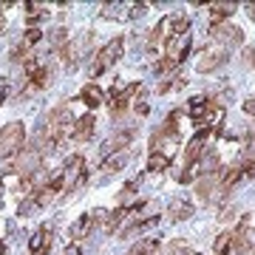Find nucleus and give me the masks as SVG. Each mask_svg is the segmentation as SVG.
Instances as JSON below:
<instances>
[{"mask_svg":"<svg viewBox=\"0 0 255 255\" xmlns=\"http://www.w3.org/2000/svg\"><path fill=\"white\" fill-rule=\"evenodd\" d=\"M0 255H6V247H3V244H0Z\"/></svg>","mask_w":255,"mask_h":255,"instance_id":"c85d7f7f","label":"nucleus"},{"mask_svg":"<svg viewBox=\"0 0 255 255\" xmlns=\"http://www.w3.org/2000/svg\"><path fill=\"white\" fill-rule=\"evenodd\" d=\"M130 255H159V238H142V241H136Z\"/></svg>","mask_w":255,"mask_h":255,"instance_id":"f3484780","label":"nucleus"},{"mask_svg":"<svg viewBox=\"0 0 255 255\" xmlns=\"http://www.w3.org/2000/svg\"><path fill=\"white\" fill-rule=\"evenodd\" d=\"M80 100L85 102L91 111L100 108V105H102V88H100V85H85V88H82V94H80Z\"/></svg>","mask_w":255,"mask_h":255,"instance_id":"2eb2a0df","label":"nucleus"},{"mask_svg":"<svg viewBox=\"0 0 255 255\" xmlns=\"http://www.w3.org/2000/svg\"><path fill=\"white\" fill-rule=\"evenodd\" d=\"M210 31H213V40H216L219 46H224L227 51L233 46H241V43H244V31L238 26H230V23H221V26L210 28Z\"/></svg>","mask_w":255,"mask_h":255,"instance_id":"0eeeda50","label":"nucleus"},{"mask_svg":"<svg viewBox=\"0 0 255 255\" xmlns=\"http://www.w3.org/2000/svg\"><path fill=\"white\" fill-rule=\"evenodd\" d=\"M94 125H97L94 114L80 117L77 122H74V139H77V142H88V139H91V133H94Z\"/></svg>","mask_w":255,"mask_h":255,"instance_id":"9b49d317","label":"nucleus"},{"mask_svg":"<svg viewBox=\"0 0 255 255\" xmlns=\"http://www.w3.org/2000/svg\"><path fill=\"white\" fill-rule=\"evenodd\" d=\"M26 145V128L20 125V122H9V125L0 130V156L3 159H11V156H17Z\"/></svg>","mask_w":255,"mask_h":255,"instance_id":"f03ea898","label":"nucleus"},{"mask_svg":"<svg viewBox=\"0 0 255 255\" xmlns=\"http://www.w3.org/2000/svg\"><path fill=\"white\" fill-rule=\"evenodd\" d=\"M241 57H244V65H247V68H255V48H253V46L244 48V54H241Z\"/></svg>","mask_w":255,"mask_h":255,"instance_id":"5701e85b","label":"nucleus"},{"mask_svg":"<svg viewBox=\"0 0 255 255\" xmlns=\"http://www.w3.org/2000/svg\"><path fill=\"white\" fill-rule=\"evenodd\" d=\"M244 9H247V14H250V17H253V20H255V3H247Z\"/></svg>","mask_w":255,"mask_h":255,"instance_id":"bb28decb","label":"nucleus"},{"mask_svg":"<svg viewBox=\"0 0 255 255\" xmlns=\"http://www.w3.org/2000/svg\"><path fill=\"white\" fill-rule=\"evenodd\" d=\"M3 28H6V20H3V17H0V31H3Z\"/></svg>","mask_w":255,"mask_h":255,"instance_id":"cd10ccee","label":"nucleus"},{"mask_svg":"<svg viewBox=\"0 0 255 255\" xmlns=\"http://www.w3.org/2000/svg\"><path fill=\"white\" fill-rule=\"evenodd\" d=\"M122 48H125L122 37H114L108 46L102 48L100 54H97V60H94V77H97V74H102L105 68H111V65L117 63L119 57H122Z\"/></svg>","mask_w":255,"mask_h":255,"instance_id":"39448f33","label":"nucleus"},{"mask_svg":"<svg viewBox=\"0 0 255 255\" xmlns=\"http://www.w3.org/2000/svg\"><path fill=\"white\" fill-rule=\"evenodd\" d=\"M40 37H43V31L37 26H31V28H26V37H23V43L26 46H34V43H40Z\"/></svg>","mask_w":255,"mask_h":255,"instance_id":"412c9836","label":"nucleus"},{"mask_svg":"<svg viewBox=\"0 0 255 255\" xmlns=\"http://www.w3.org/2000/svg\"><path fill=\"white\" fill-rule=\"evenodd\" d=\"M227 48L224 46H219V43H213V46H207L204 48V51H201V60H199V65H196V68H199L201 74H210V71H219L221 65L227 63Z\"/></svg>","mask_w":255,"mask_h":255,"instance_id":"20e7f679","label":"nucleus"},{"mask_svg":"<svg viewBox=\"0 0 255 255\" xmlns=\"http://www.w3.org/2000/svg\"><path fill=\"white\" fill-rule=\"evenodd\" d=\"M37 207H40V204H37V199H26L23 204H20V216H28V213H34Z\"/></svg>","mask_w":255,"mask_h":255,"instance_id":"4be33fe9","label":"nucleus"},{"mask_svg":"<svg viewBox=\"0 0 255 255\" xmlns=\"http://www.w3.org/2000/svg\"><path fill=\"white\" fill-rule=\"evenodd\" d=\"M102 17L108 20H130V3H105Z\"/></svg>","mask_w":255,"mask_h":255,"instance_id":"4468645a","label":"nucleus"},{"mask_svg":"<svg viewBox=\"0 0 255 255\" xmlns=\"http://www.w3.org/2000/svg\"><path fill=\"white\" fill-rule=\"evenodd\" d=\"M128 164V150L125 153H114V156H108V159H105V164H102V170H105V173H119V170H122V167H125Z\"/></svg>","mask_w":255,"mask_h":255,"instance_id":"a211bd4d","label":"nucleus"},{"mask_svg":"<svg viewBox=\"0 0 255 255\" xmlns=\"http://www.w3.org/2000/svg\"><path fill=\"white\" fill-rule=\"evenodd\" d=\"M233 241H236V233H221L219 238H216V244H213V255H224L230 250V247H233Z\"/></svg>","mask_w":255,"mask_h":255,"instance_id":"6ab92c4d","label":"nucleus"},{"mask_svg":"<svg viewBox=\"0 0 255 255\" xmlns=\"http://www.w3.org/2000/svg\"><path fill=\"white\" fill-rule=\"evenodd\" d=\"M193 216V204L190 201H182V199H176L170 207H167V219L170 221H187Z\"/></svg>","mask_w":255,"mask_h":255,"instance_id":"ddd939ff","label":"nucleus"},{"mask_svg":"<svg viewBox=\"0 0 255 255\" xmlns=\"http://www.w3.org/2000/svg\"><path fill=\"white\" fill-rule=\"evenodd\" d=\"M46 136V147L43 150H54L60 142L65 139H74V117H71V108L68 105H57L46 119V128L40 130Z\"/></svg>","mask_w":255,"mask_h":255,"instance_id":"f257e3e1","label":"nucleus"},{"mask_svg":"<svg viewBox=\"0 0 255 255\" xmlns=\"http://www.w3.org/2000/svg\"><path fill=\"white\" fill-rule=\"evenodd\" d=\"M204 145H207V133H204V130H199V133L190 139L187 150H184V159H187V164H196V162H199L201 153H204Z\"/></svg>","mask_w":255,"mask_h":255,"instance_id":"9d476101","label":"nucleus"},{"mask_svg":"<svg viewBox=\"0 0 255 255\" xmlns=\"http://www.w3.org/2000/svg\"><path fill=\"white\" fill-rule=\"evenodd\" d=\"M136 136V128H125V130H117L111 139H105L102 145V156H111V153H125V147H130Z\"/></svg>","mask_w":255,"mask_h":255,"instance_id":"6e6552de","label":"nucleus"},{"mask_svg":"<svg viewBox=\"0 0 255 255\" xmlns=\"http://www.w3.org/2000/svg\"><path fill=\"white\" fill-rule=\"evenodd\" d=\"M196 196H199L201 201H213L221 196V187H219V173L213 176H204L199 184H196Z\"/></svg>","mask_w":255,"mask_h":255,"instance_id":"1a4fd4ad","label":"nucleus"},{"mask_svg":"<svg viewBox=\"0 0 255 255\" xmlns=\"http://www.w3.org/2000/svg\"><path fill=\"white\" fill-rule=\"evenodd\" d=\"M233 11H236V3H210V23H213V28L227 23V17Z\"/></svg>","mask_w":255,"mask_h":255,"instance_id":"f8f14e48","label":"nucleus"},{"mask_svg":"<svg viewBox=\"0 0 255 255\" xmlns=\"http://www.w3.org/2000/svg\"><path fill=\"white\" fill-rule=\"evenodd\" d=\"M167 164H170V156H164V153H150V159H147V170L159 173V170H167Z\"/></svg>","mask_w":255,"mask_h":255,"instance_id":"aec40b11","label":"nucleus"},{"mask_svg":"<svg viewBox=\"0 0 255 255\" xmlns=\"http://www.w3.org/2000/svg\"><path fill=\"white\" fill-rule=\"evenodd\" d=\"M147 11V3H130V17H142Z\"/></svg>","mask_w":255,"mask_h":255,"instance_id":"b1692460","label":"nucleus"},{"mask_svg":"<svg viewBox=\"0 0 255 255\" xmlns=\"http://www.w3.org/2000/svg\"><path fill=\"white\" fill-rule=\"evenodd\" d=\"M91 43H94V37H91V34H80V37H74L71 43L65 46V51H63L65 65H68V68H77V63H80V60H82L85 54H88Z\"/></svg>","mask_w":255,"mask_h":255,"instance_id":"423d86ee","label":"nucleus"},{"mask_svg":"<svg viewBox=\"0 0 255 255\" xmlns=\"http://www.w3.org/2000/svg\"><path fill=\"white\" fill-rule=\"evenodd\" d=\"M60 179H63V190H82L85 182H88V173H85V159H82L80 153L71 156V159L63 164Z\"/></svg>","mask_w":255,"mask_h":255,"instance_id":"7ed1b4c3","label":"nucleus"},{"mask_svg":"<svg viewBox=\"0 0 255 255\" xmlns=\"http://www.w3.org/2000/svg\"><path fill=\"white\" fill-rule=\"evenodd\" d=\"M88 230H94V224H91V213H88V216H80V219L74 221L71 227H68V236L80 241V238L88 236Z\"/></svg>","mask_w":255,"mask_h":255,"instance_id":"dca6fc26","label":"nucleus"},{"mask_svg":"<svg viewBox=\"0 0 255 255\" xmlns=\"http://www.w3.org/2000/svg\"><path fill=\"white\" fill-rule=\"evenodd\" d=\"M63 255H82V253H80V247H77V244H71V247H65Z\"/></svg>","mask_w":255,"mask_h":255,"instance_id":"a878e982","label":"nucleus"},{"mask_svg":"<svg viewBox=\"0 0 255 255\" xmlns=\"http://www.w3.org/2000/svg\"><path fill=\"white\" fill-rule=\"evenodd\" d=\"M241 108H244L247 117H255V100H247L244 105H241Z\"/></svg>","mask_w":255,"mask_h":255,"instance_id":"393cba45","label":"nucleus"}]
</instances>
